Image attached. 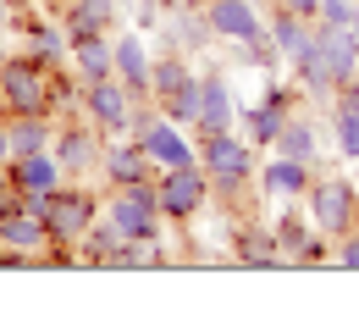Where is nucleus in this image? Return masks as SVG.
Listing matches in <instances>:
<instances>
[{"label":"nucleus","instance_id":"nucleus-1","mask_svg":"<svg viewBox=\"0 0 359 321\" xmlns=\"http://www.w3.org/2000/svg\"><path fill=\"white\" fill-rule=\"evenodd\" d=\"M199 166L210 172V188L222 194V199H238L243 188L255 183V144L238 133V128H226V133H205L199 138Z\"/></svg>","mask_w":359,"mask_h":321},{"label":"nucleus","instance_id":"nucleus-2","mask_svg":"<svg viewBox=\"0 0 359 321\" xmlns=\"http://www.w3.org/2000/svg\"><path fill=\"white\" fill-rule=\"evenodd\" d=\"M105 216L122 228L128 244H166V216H161L155 178H138V183H128V188H111V194H105Z\"/></svg>","mask_w":359,"mask_h":321},{"label":"nucleus","instance_id":"nucleus-3","mask_svg":"<svg viewBox=\"0 0 359 321\" xmlns=\"http://www.w3.org/2000/svg\"><path fill=\"white\" fill-rule=\"evenodd\" d=\"M0 111H50V67L28 50H6L0 55Z\"/></svg>","mask_w":359,"mask_h":321},{"label":"nucleus","instance_id":"nucleus-4","mask_svg":"<svg viewBox=\"0 0 359 321\" xmlns=\"http://www.w3.org/2000/svg\"><path fill=\"white\" fill-rule=\"evenodd\" d=\"M100 211H105V194H94L89 183H72V178H67V183L45 199L39 216H45L50 244H72V249H78V238L89 232V222L100 216Z\"/></svg>","mask_w":359,"mask_h":321},{"label":"nucleus","instance_id":"nucleus-5","mask_svg":"<svg viewBox=\"0 0 359 321\" xmlns=\"http://www.w3.org/2000/svg\"><path fill=\"white\" fill-rule=\"evenodd\" d=\"M155 194H161V216H166V228H188L210 199H216V188H210V172L194 161V166H172V172H155Z\"/></svg>","mask_w":359,"mask_h":321},{"label":"nucleus","instance_id":"nucleus-6","mask_svg":"<svg viewBox=\"0 0 359 321\" xmlns=\"http://www.w3.org/2000/svg\"><path fill=\"white\" fill-rule=\"evenodd\" d=\"M304 205H310V222L320 238H343L348 228H359V188L354 178H315L310 194H304Z\"/></svg>","mask_w":359,"mask_h":321},{"label":"nucleus","instance_id":"nucleus-7","mask_svg":"<svg viewBox=\"0 0 359 321\" xmlns=\"http://www.w3.org/2000/svg\"><path fill=\"white\" fill-rule=\"evenodd\" d=\"M293 105H299V89H287V84L266 78V89H260L255 105H238V133L249 138L255 150H271L276 133H282V122L293 117Z\"/></svg>","mask_w":359,"mask_h":321},{"label":"nucleus","instance_id":"nucleus-8","mask_svg":"<svg viewBox=\"0 0 359 321\" xmlns=\"http://www.w3.org/2000/svg\"><path fill=\"white\" fill-rule=\"evenodd\" d=\"M50 150H55V161H61V172H67L72 183H89L94 172H100V150H105V133L94 128L89 117H67V122H55V138H50Z\"/></svg>","mask_w":359,"mask_h":321},{"label":"nucleus","instance_id":"nucleus-9","mask_svg":"<svg viewBox=\"0 0 359 321\" xmlns=\"http://www.w3.org/2000/svg\"><path fill=\"white\" fill-rule=\"evenodd\" d=\"M133 89L111 72V78H100V84H83V117H89L94 128L105 138H122L128 133V122H133Z\"/></svg>","mask_w":359,"mask_h":321},{"label":"nucleus","instance_id":"nucleus-10","mask_svg":"<svg viewBox=\"0 0 359 321\" xmlns=\"http://www.w3.org/2000/svg\"><path fill=\"white\" fill-rule=\"evenodd\" d=\"M161 39H166V50H177V55H199L216 34H210V17H205L199 0H166V11H161Z\"/></svg>","mask_w":359,"mask_h":321},{"label":"nucleus","instance_id":"nucleus-11","mask_svg":"<svg viewBox=\"0 0 359 321\" xmlns=\"http://www.w3.org/2000/svg\"><path fill=\"white\" fill-rule=\"evenodd\" d=\"M238 128V94L222 78V67H205L199 72V117H194V138L205 133H226Z\"/></svg>","mask_w":359,"mask_h":321},{"label":"nucleus","instance_id":"nucleus-12","mask_svg":"<svg viewBox=\"0 0 359 321\" xmlns=\"http://www.w3.org/2000/svg\"><path fill=\"white\" fill-rule=\"evenodd\" d=\"M11 28H17V39L28 55H39L45 67H67V55H72V39H67V28H61V17H39V11H11Z\"/></svg>","mask_w":359,"mask_h":321},{"label":"nucleus","instance_id":"nucleus-13","mask_svg":"<svg viewBox=\"0 0 359 321\" xmlns=\"http://www.w3.org/2000/svg\"><path fill=\"white\" fill-rule=\"evenodd\" d=\"M149 45L138 28H111V72L133 89V100H149Z\"/></svg>","mask_w":359,"mask_h":321},{"label":"nucleus","instance_id":"nucleus-14","mask_svg":"<svg viewBox=\"0 0 359 321\" xmlns=\"http://www.w3.org/2000/svg\"><path fill=\"white\" fill-rule=\"evenodd\" d=\"M276 232V255H282V266H320L326 261V244H320V232L304 211H287L282 222H271Z\"/></svg>","mask_w":359,"mask_h":321},{"label":"nucleus","instance_id":"nucleus-15","mask_svg":"<svg viewBox=\"0 0 359 321\" xmlns=\"http://www.w3.org/2000/svg\"><path fill=\"white\" fill-rule=\"evenodd\" d=\"M255 183H260V194L282 199V205H299V199L310 194V183H315V166H304V161H293V155H276V150H271L266 166H255Z\"/></svg>","mask_w":359,"mask_h":321},{"label":"nucleus","instance_id":"nucleus-16","mask_svg":"<svg viewBox=\"0 0 359 321\" xmlns=\"http://www.w3.org/2000/svg\"><path fill=\"white\" fill-rule=\"evenodd\" d=\"M205 17H210V34H216L222 45H243V39L266 34V11H260V0H210Z\"/></svg>","mask_w":359,"mask_h":321},{"label":"nucleus","instance_id":"nucleus-17","mask_svg":"<svg viewBox=\"0 0 359 321\" xmlns=\"http://www.w3.org/2000/svg\"><path fill=\"white\" fill-rule=\"evenodd\" d=\"M100 178H105V188H128L138 183V178H155V161L144 155V144L138 138H105V150H100Z\"/></svg>","mask_w":359,"mask_h":321},{"label":"nucleus","instance_id":"nucleus-18","mask_svg":"<svg viewBox=\"0 0 359 321\" xmlns=\"http://www.w3.org/2000/svg\"><path fill=\"white\" fill-rule=\"evenodd\" d=\"M6 178L17 194H55V188L67 183V172H61V161H55V150H28V155H11L6 161Z\"/></svg>","mask_w":359,"mask_h":321},{"label":"nucleus","instance_id":"nucleus-19","mask_svg":"<svg viewBox=\"0 0 359 321\" xmlns=\"http://www.w3.org/2000/svg\"><path fill=\"white\" fill-rule=\"evenodd\" d=\"M0 249H17V255H45L50 249V232H45V216H34L28 205H6L0 211Z\"/></svg>","mask_w":359,"mask_h":321},{"label":"nucleus","instance_id":"nucleus-20","mask_svg":"<svg viewBox=\"0 0 359 321\" xmlns=\"http://www.w3.org/2000/svg\"><path fill=\"white\" fill-rule=\"evenodd\" d=\"M287 67H293V78H299V94H310V100H326V105H332L337 78H332V67H326V50H320V39H310V45L299 50Z\"/></svg>","mask_w":359,"mask_h":321},{"label":"nucleus","instance_id":"nucleus-21","mask_svg":"<svg viewBox=\"0 0 359 321\" xmlns=\"http://www.w3.org/2000/svg\"><path fill=\"white\" fill-rule=\"evenodd\" d=\"M232 261H238V266H255V272L282 266V255H276V232H271L266 222H249V228H238V238H232Z\"/></svg>","mask_w":359,"mask_h":321},{"label":"nucleus","instance_id":"nucleus-22","mask_svg":"<svg viewBox=\"0 0 359 321\" xmlns=\"http://www.w3.org/2000/svg\"><path fill=\"white\" fill-rule=\"evenodd\" d=\"M276 155H293V161H304V166H320V128H315L310 117H287L282 122V133H276V144H271Z\"/></svg>","mask_w":359,"mask_h":321},{"label":"nucleus","instance_id":"nucleus-23","mask_svg":"<svg viewBox=\"0 0 359 321\" xmlns=\"http://www.w3.org/2000/svg\"><path fill=\"white\" fill-rule=\"evenodd\" d=\"M266 34L276 39L282 61H293V55H299V50L315 39V22H310V17H299V11H287V6H276V11L266 17Z\"/></svg>","mask_w":359,"mask_h":321},{"label":"nucleus","instance_id":"nucleus-24","mask_svg":"<svg viewBox=\"0 0 359 321\" xmlns=\"http://www.w3.org/2000/svg\"><path fill=\"white\" fill-rule=\"evenodd\" d=\"M122 244H128V238H122V228H116V222L100 211V216L89 222V232L78 238V255H83V266H111Z\"/></svg>","mask_w":359,"mask_h":321},{"label":"nucleus","instance_id":"nucleus-25","mask_svg":"<svg viewBox=\"0 0 359 321\" xmlns=\"http://www.w3.org/2000/svg\"><path fill=\"white\" fill-rule=\"evenodd\" d=\"M6 128H11V155H28V150H50L55 117L50 111H17V117H6Z\"/></svg>","mask_w":359,"mask_h":321},{"label":"nucleus","instance_id":"nucleus-26","mask_svg":"<svg viewBox=\"0 0 359 321\" xmlns=\"http://www.w3.org/2000/svg\"><path fill=\"white\" fill-rule=\"evenodd\" d=\"M67 67H72L83 84H100V78H111V34L78 39V45H72V55H67Z\"/></svg>","mask_w":359,"mask_h":321},{"label":"nucleus","instance_id":"nucleus-27","mask_svg":"<svg viewBox=\"0 0 359 321\" xmlns=\"http://www.w3.org/2000/svg\"><path fill=\"white\" fill-rule=\"evenodd\" d=\"M50 117L55 122L83 117V78L72 67H50Z\"/></svg>","mask_w":359,"mask_h":321},{"label":"nucleus","instance_id":"nucleus-28","mask_svg":"<svg viewBox=\"0 0 359 321\" xmlns=\"http://www.w3.org/2000/svg\"><path fill=\"white\" fill-rule=\"evenodd\" d=\"M188 72H194V67H188V55H177V50L155 55V61H149V100L161 105V100H166V94H172L182 78H188Z\"/></svg>","mask_w":359,"mask_h":321},{"label":"nucleus","instance_id":"nucleus-29","mask_svg":"<svg viewBox=\"0 0 359 321\" xmlns=\"http://www.w3.org/2000/svg\"><path fill=\"white\" fill-rule=\"evenodd\" d=\"M161 117H172L177 128H188V133H194V117H199V72H188L177 89L161 100Z\"/></svg>","mask_w":359,"mask_h":321},{"label":"nucleus","instance_id":"nucleus-30","mask_svg":"<svg viewBox=\"0 0 359 321\" xmlns=\"http://www.w3.org/2000/svg\"><path fill=\"white\" fill-rule=\"evenodd\" d=\"M243 67H255V72H276V67H287V61H282V50H276V39H271V34H255V39H243Z\"/></svg>","mask_w":359,"mask_h":321},{"label":"nucleus","instance_id":"nucleus-31","mask_svg":"<svg viewBox=\"0 0 359 321\" xmlns=\"http://www.w3.org/2000/svg\"><path fill=\"white\" fill-rule=\"evenodd\" d=\"M332 138L343 161H359V111H332Z\"/></svg>","mask_w":359,"mask_h":321},{"label":"nucleus","instance_id":"nucleus-32","mask_svg":"<svg viewBox=\"0 0 359 321\" xmlns=\"http://www.w3.org/2000/svg\"><path fill=\"white\" fill-rule=\"evenodd\" d=\"M72 6H78V11H89L105 34H111V28H122V0H72Z\"/></svg>","mask_w":359,"mask_h":321},{"label":"nucleus","instance_id":"nucleus-33","mask_svg":"<svg viewBox=\"0 0 359 321\" xmlns=\"http://www.w3.org/2000/svg\"><path fill=\"white\" fill-rule=\"evenodd\" d=\"M161 11H166V0H138V6H133V28H138V34L161 28Z\"/></svg>","mask_w":359,"mask_h":321},{"label":"nucleus","instance_id":"nucleus-34","mask_svg":"<svg viewBox=\"0 0 359 321\" xmlns=\"http://www.w3.org/2000/svg\"><path fill=\"white\" fill-rule=\"evenodd\" d=\"M348 11H354V0H320V6H315V22H320V28H337Z\"/></svg>","mask_w":359,"mask_h":321},{"label":"nucleus","instance_id":"nucleus-35","mask_svg":"<svg viewBox=\"0 0 359 321\" xmlns=\"http://www.w3.org/2000/svg\"><path fill=\"white\" fill-rule=\"evenodd\" d=\"M337 266H348V272H359V228H348L343 238H337Z\"/></svg>","mask_w":359,"mask_h":321},{"label":"nucleus","instance_id":"nucleus-36","mask_svg":"<svg viewBox=\"0 0 359 321\" xmlns=\"http://www.w3.org/2000/svg\"><path fill=\"white\" fill-rule=\"evenodd\" d=\"M276 6H287V11H299V17L315 22V6H320V0H276Z\"/></svg>","mask_w":359,"mask_h":321},{"label":"nucleus","instance_id":"nucleus-37","mask_svg":"<svg viewBox=\"0 0 359 321\" xmlns=\"http://www.w3.org/2000/svg\"><path fill=\"white\" fill-rule=\"evenodd\" d=\"M11 161V128H6V111H0V166Z\"/></svg>","mask_w":359,"mask_h":321},{"label":"nucleus","instance_id":"nucleus-38","mask_svg":"<svg viewBox=\"0 0 359 321\" xmlns=\"http://www.w3.org/2000/svg\"><path fill=\"white\" fill-rule=\"evenodd\" d=\"M11 199H17V188H11V178H6V166H0V211H6Z\"/></svg>","mask_w":359,"mask_h":321},{"label":"nucleus","instance_id":"nucleus-39","mask_svg":"<svg viewBox=\"0 0 359 321\" xmlns=\"http://www.w3.org/2000/svg\"><path fill=\"white\" fill-rule=\"evenodd\" d=\"M337 28H343V34H354V39H359V0H354V11H348V17L337 22Z\"/></svg>","mask_w":359,"mask_h":321},{"label":"nucleus","instance_id":"nucleus-40","mask_svg":"<svg viewBox=\"0 0 359 321\" xmlns=\"http://www.w3.org/2000/svg\"><path fill=\"white\" fill-rule=\"evenodd\" d=\"M11 28V0H0V34Z\"/></svg>","mask_w":359,"mask_h":321},{"label":"nucleus","instance_id":"nucleus-41","mask_svg":"<svg viewBox=\"0 0 359 321\" xmlns=\"http://www.w3.org/2000/svg\"><path fill=\"white\" fill-rule=\"evenodd\" d=\"M348 166H354V172H348V178H354V188H359V161H348Z\"/></svg>","mask_w":359,"mask_h":321},{"label":"nucleus","instance_id":"nucleus-42","mask_svg":"<svg viewBox=\"0 0 359 321\" xmlns=\"http://www.w3.org/2000/svg\"><path fill=\"white\" fill-rule=\"evenodd\" d=\"M45 6H67V0H45Z\"/></svg>","mask_w":359,"mask_h":321},{"label":"nucleus","instance_id":"nucleus-43","mask_svg":"<svg viewBox=\"0 0 359 321\" xmlns=\"http://www.w3.org/2000/svg\"><path fill=\"white\" fill-rule=\"evenodd\" d=\"M122 6H138V0H122Z\"/></svg>","mask_w":359,"mask_h":321},{"label":"nucleus","instance_id":"nucleus-44","mask_svg":"<svg viewBox=\"0 0 359 321\" xmlns=\"http://www.w3.org/2000/svg\"><path fill=\"white\" fill-rule=\"evenodd\" d=\"M199 6H210V0H199Z\"/></svg>","mask_w":359,"mask_h":321}]
</instances>
